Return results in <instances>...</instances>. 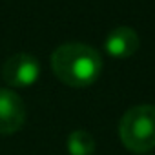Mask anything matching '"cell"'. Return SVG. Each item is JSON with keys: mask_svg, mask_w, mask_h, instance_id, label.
Wrapping results in <instances>:
<instances>
[{"mask_svg": "<svg viewBox=\"0 0 155 155\" xmlns=\"http://www.w3.org/2000/svg\"><path fill=\"white\" fill-rule=\"evenodd\" d=\"M51 68L60 82L71 88H86L101 77L102 57L88 44L68 42L53 51Z\"/></svg>", "mask_w": 155, "mask_h": 155, "instance_id": "obj_1", "label": "cell"}, {"mask_svg": "<svg viewBox=\"0 0 155 155\" xmlns=\"http://www.w3.org/2000/svg\"><path fill=\"white\" fill-rule=\"evenodd\" d=\"M119 137L128 151L146 153L155 148V106L130 108L119 122Z\"/></svg>", "mask_w": 155, "mask_h": 155, "instance_id": "obj_2", "label": "cell"}, {"mask_svg": "<svg viewBox=\"0 0 155 155\" xmlns=\"http://www.w3.org/2000/svg\"><path fill=\"white\" fill-rule=\"evenodd\" d=\"M40 75V64L33 55L17 53L9 57L2 68L4 81L13 88H28L37 82Z\"/></svg>", "mask_w": 155, "mask_h": 155, "instance_id": "obj_3", "label": "cell"}, {"mask_svg": "<svg viewBox=\"0 0 155 155\" xmlns=\"http://www.w3.org/2000/svg\"><path fill=\"white\" fill-rule=\"evenodd\" d=\"M26 120L24 101L11 90H0V135L17 133Z\"/></svg>", "mask_w": 155, "mask_h": 155, "instance_id": "obj_4", "label": "cell"}, {"mask_svg": "<svg viewBox=\"0 0 155 155\" xmlns=\"http://www.w3.org/2000/svg\"><path fill=\"white\" fill-rule=\"evenodd\" d=\"M104 48L115 58H128L139 49V35L130 26H119L106 37Z\"/></svg>", "mask_w": 155, "mask_h": 155, "instance_id": "obj_5", "label": "cell"}, {"mask_svg": "<svg viewBox=\"0 0 155 155\" xmlns=\"http://www.w3.org/2000/svg\"><path fill=\"white\" fill-rule=\"evenodd\" d=\"M68 151L69 155H91L95 151V139L84 130H75L68 137Z\"/></svg>", "mask_w": 155, "mask_h": 155, "instance_id": "obj_6", "label": "cell"}]
</instances>
